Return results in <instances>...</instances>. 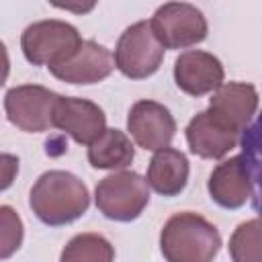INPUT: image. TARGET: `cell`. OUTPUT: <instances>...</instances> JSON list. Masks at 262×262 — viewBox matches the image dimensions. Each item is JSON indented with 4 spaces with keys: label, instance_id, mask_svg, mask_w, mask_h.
<instances>
[{
    "label": "cell",
    "instance_id": "2",
    "mask_svg": "<svg viewBox=\"0 0 262 262\" xmlns=\"http://www.w3.org/2000/svg\"><path fill=\"white\" fill-rule=\"evenodd\" d=\"M166 262H213L221 248L217 227L199 213L172 215L160 233Z\"/></svg>",
    "mask_w": 262,
    "mask_h": 262
},
{
    "label": "cell",
    "instance_id": "9",
    "mask_svg": "<svg viewBox=\"0 0 262 262\" xmlns=\"http://www.w3.org/2000/svg\"><path fill=\"white\" fill-rule=\"evenodd\" d=\"M53 127L66 131L76 143L90 145L104 133L106 117L92 100L59 94L53 108Z\"/></svg>",
    "mask_w": 262,
    "mask_h": 262
},
{
    "label": "cell",
    "instance_id": "19",
    "mask_svg": "<svg viewBox=\"0 0 262 262\" xmlns=\"http://www.w3.org/2000/svg\"><path fill=\"white\" fill-rule=\"evenodd\" d=\"M23 221L10 205H0V260L10 258L23 244Z\"/></svg>",
    "mask_w": 262,
    "mask_h": 262
},
{
    "label": "cell",
    "instance_id": "8",
    "mask_svg": "<svg viewBox=\"0 0 262 262\" xmlns=\"http://www.w3.org/2000/svg\"><path fill=\"white\" fill-rule=\"evenodd\" d=\"M256 176L250 172L248 156H233L211 172L207 190L211 199L223 209H239L254 196Z\"/></svg>",
    "mask_w": 262,
    "mask_h": 262
},
{
    "label": "cell",
    "instance_id": "10",
    "mask_svg": "<svg viewBox=\"0 0 262 262\" xmlns=\"http://www.w3.org/2000/svg\"><path fill=\"white\" fill-rule=\"evenodd\" d=\"M127 129L139 147L158 151L168 147L174 139L176 121L164 104L156 100H137L129 111Z\"/></svg>",
    "mask_w": 262,
    "mask_h": 262
},
{
    "label": "cell",
    "instance_id": "20",
    "mask_svg": "<svg viewBox=\"0 0 262 262\" xmlns=\"http://www.w3.org/2000/svg\"><path fill=\"white\" fill-rule=\"evenodd\" d=\"M18 174V158L12 154H0V192L10 188Z\"/></svg>",
    "mask_w": 262,
    "mask_h": 262
},
{
    "label": "cell",
    "instance_id": "3",
    "mask_svg": "<svg viewBox=\"0 0 262 262\" xmlns=\"http://www.w3.org/2000/svg\"><path fill=\"white\" fill-rule=\"evenodd\" d=\"M78 29L66 20H37L23 31L20 47L29 63L47 66L49 70L68 61L80 47Z\"/></svg>",
    "mask_w": 262,
    "mask_h": 262
},
{
    "label": "cell",
    "instance_id": "18",
    "mask_svg": "<svg viewBox=\"0 0 262 262\" xmlns=\"http://www.w3.org/2000/svg\"><path fill=\"white\" fill-rule=\"evenodd\" d=\"M229 254L233 262H262L260 258V221L250 219L233 231L229 239Z\"/></svg>",
    "mask_w": 262,
    "mask_h": 262
},
{
    "label": "cell",
    "instance_id": "1",
    "mask_svg": "<svg viewBox=\"0 0 262 262\" xmlns=\"http://www.w3.org/2000/svg\"><path fill=\"white\" fill-rule=\"evenodd\" d=\"M31 209L45 225H68L80 219L90 205L86 184L63 170L43 172L31 188Z\"/></svg>",
    "mask_w": 262,
    "mask_h": 262
},
{
    "label": "cell",
    "instance_id": "11",
    "mask_svg": "<svg viewBox=\"0 0 262 262\" xmlns=\"http://www.w3.org/2000/svg\"><path fill=\"white\" fill-rule=\"evenodd\" d=\"M223 78L225 72L221 61L213 53L201 49H190L180 53L174 63L176 86L190 96H203L215 92L223 84Z\"/></svg>",
    "mask_w": 262,
    "mask_h": 262
},
{
    "label": "cell",
    "instance_id": "22",
    "mask_svg": "<svg viewBox=\"0 0 262 262\" xmlns=\"http://www.w3.org/2000/svg\"><path fill=\"white\" fill-rule=\"evenodd\" d=\"M59 8H66V10H76V12H86L90 8H94V4H86V6H70V4H57Z\"/></svg>",
    "mask_w": 262,
    "mask_h": 262
},
{
    "label": "cell",
    "instance_id": "16",
    "mask_svg": "<svg viewBox=\"0 0 262 262\" xmlns=\"http://www.w3.org/2000/svg\"><path fill=\"white\" fill-rule=\"evenodd\" d=\"M135 147L131 139L119 129H104V133L88 145V162L98 170H121L131 166Z\"/></svg>",
    "mask_w": 262,
    "mask_h": 262
},
{
    "label": "cell",
    "instance_id": "13",
    "mask_svg": "<svg viewBox=\"0 0 262 262\" xmlns=\"http://www.w3.org/2000/svg\"><path fill=\"white\" fill-rule=\"evenodd\" d=\"M113 70V53L104 45L88 39L80 43L78 51L68 61L51 68V74L68 84H96L108 78Z\"/></svg>",
    "mask_w": 262,
    "mask_h": 262
},
{
    "label": "cell",
    "instance_id": "4",
    "mask_svg": "<svg viewBox=\"0 0 262 262\" xmlns=\"http://www.w3.org/2000/svg\"><path fill=\"white\" fill-rule=\"evenodd\" d=\"M98 211L113 221L137 219L149 203V186L137 172L121 170L104 176L94 190Z\"/></svg>",
    "mask_w": 262,
    "mask_h": 262
},
{
    "label": "cell",
    "instance_id": "17",
    "mask_svg": "<svg viewBox=\"0 0 262 262\" xmlns=\"http://www.w3.org/2000/svg\"><path fill=\"white\" fill-rule=\"evenodd\" d=\"M115 248L98 233H78L61 250L59 262H113Z\"/></svg>",
    "mask_w": 262,
    "mask_h": 262
},
{
    "label": "cell",
    "instance_id": "21",
    "mask_svg": "<svg viewBox=\"0 0 262 262\" xmlns=\"http://www.w3.org/2000/svg\"><path fill=\"white\" fill-rule=\"evenodd\" d=\"M8 72H10V59H8V51H6L4 43L0 41V86L6 82Z\"/></svg>",
    "mask_w": 262,
    "mask_h": 262
},
{
    "label": "cell",
    "instance_id": "14",
    "mask_svg": "<svg viewBox=\"0 0 262 262\" xmlns=\"http://www.w3.org/2000/svg\"><path fill=\"white\" fill-rule=\"evenodd\" d=\"M258 108V90L246 82H223L209 100V111L235 133L250 127Z\"/></svg>",
    "mask_w": 262,
    "mask_h": 262
},
{
    "label": "cell",
    "instance_id": "7",
    "mask_svg": "<svg viewBox=\"0 0 262 262\" xmlns=\"http://www.w3.org/2000/svg\"><path fill=\"white\" fill-rule=\"evenodd\" d=\"M59 94L45 86L23 84L14 86L4 96L8 121L27 133H43L53 127V108Z\"/></svg>",
    "mask_w": 262,
    "mask_h": 262
},
{
    "label": "cell",
    "instance_id": "5",
    "mask_svg": "<svg viewBox=\"0 0 262 262\" xmlns=\"http://www.w3.org/2000/svg\"><path fill=\"white\" fill-rule=\"evenodd\" d=\"M162 59L164 47L156 39L149 20H139L127 27L121 33L113 55L115 68L131 80H143L156 74Z\"/></svg>",
    "mask_w": 262,
    "mask_h": 262
},
{
    "label": "cell",
    "instance_id": "6",
    "mask_svg": "<svg viewBox=\"0 0 262 262\" xmlns=\"http://www.w3.org/2000/svg\"><path fill=\"white\" fill-rule=\"evenodd\" d=\"M149 27L164 49H186L207 37V20L203 12L188 2L162 4L149 20Z\"/></svg>",
    "mask_w": 262,
    "mask_h": 262
},
{
    "label": "cell",
    "instance_id": "12",
    "mask_svg": "<svg viewBox=\"0 0 262 262\" xmlns=\"http://www.w3.org/2000/svg\"><path fill=\"white\" fill-rule=\"evenodd\" d=\"M239 133L225 125L209 108L194 115L186 127V141L194 156L205 160H221L237 145Z\"/></svg>",
    "mask_w": 262,
    "mask_h": 262
},
{
    "label": "cell",
    "instance_id": "15",
    "mask_svg": "<svg viewBox=\"0 0 262 262\" xmlns=\"http://www.w3.org/2000/svg\"><path fill=\"white\" fill-rule=\"evenodd\" d=\"M188 170V158L182 151L164 147L158 149L149 160L145 182L162 196H176L186 188Z\"/></svg>",
    "mask_w": 262,
    "mask_h": 262
}]
</instances>
